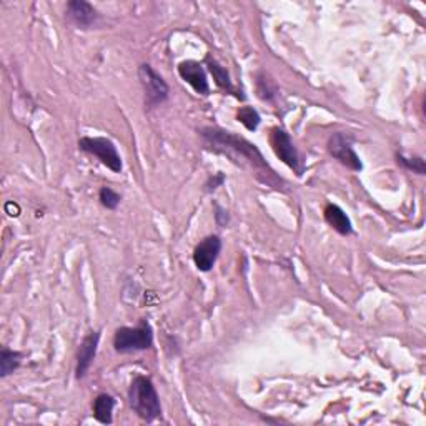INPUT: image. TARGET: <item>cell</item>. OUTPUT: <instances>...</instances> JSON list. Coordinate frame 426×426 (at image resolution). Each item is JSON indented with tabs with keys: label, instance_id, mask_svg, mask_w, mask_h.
Segmentation results:
<instances>
[{
	"label": "cell",
	"instance_id": "obj_1",
	"mask_svg": "<svg viewBox=\"0 0 426 426\" xmlns=\"http://www.w3.org/2000/svg\"><path fill=\"white\" fill-rule=\"evenodd\" d=\"M202 138L205 140L207 147L213 152L229 155V157L240 165V158L245 160V165H250L255 170V175L261 180L270 183L275 178L272 168L266 165L258 148L253 143L246 142L245 138L236 137L231 132H225L220 129H202Z\"/></svg>",
	"mask_w": 426,
	"mask_h": 426
},
{
	"label": "cell",
	"instance_id": "obj_2",
	"mask_svg": "<svg viewBox=\"0 0 426 426\" xmlns=\"http://www.w3.org/2000/svg\"><path fill=\"white\" fill-rule=\"evenodd\" d=\"M129 403L135 413L148 423L162 415V405H160L157 390H155L152 380L143 375L135 376L130 385Z\"/></svg>",
	"mask_w": 426,
	"mask_h": 426
},
{
	"label": "cell",
	"instance_id": "obj_3",
	"mask_svg": "<svg viewBox=\"0 0 426 426\" xmlns=\"http://www.w3.org/2000/svg\"><path fill=\"white\" fill-rule=\"evenodd\" d=\"M153 343L152 327L147 320H142L138 327H122L115 332L114 346L119 353H132L148 350Z\"/></svg>",
	"mask_w": 426,
	"mask_h": 426
},
{
	"label": "cell",
	"instance_id": "obj_4",
	"mask_svg": "<svg viewBox=\"0 0 426 426\" xmlns=\"http://www.w3.org/2000/svg\"><path fill=\"white\" fill-rule=\"evenodd\" d=\"M79 148L82 152L94 155L114 173L122 172V158L112 140L105 137H84L79 140Z\"/></svg>",
	"mask_w": 426,
	"mask_h": 426
},
{
	"label": "cell",
	"instance_id": "obj_5",
	"mask_svg": "<svg viewBox=\"0 0 426 426\" xmlns=\"http://www.w3.org/2000/svg\"><path fill=\"white\" fill-rule=\"evenodd\" d=\"M138 79H140V84L143 87L145 102H147L148 106L160 105L162 102H165L168 99L170 89H168L167 82L163 80V77L157 74V72H155L148 64H143L138 67Z\"/></svg>",
	"mask_w": 426,
	"mask_h": 426
},
{
	"label": "cell",
	"instance_id": "obj_6",
	"mask_svg": "<svg viewBox=\"0 0 426 426\" xmlns=\"http://www.w3.org/2000/svg\"><path fill=\"white\" fill-rule=\"evenodd\" d=\"M270 145H272L275 155L282 160L285 165H288L293 172H297V175H302L303 167L302 162H300L298 152L295 148L290 135L283 129L275 127L270 130Z\"/></svg>",
	"mask_w": 426,
	"mask_h": 426
},
{
	"label": "cell",
	"instance_id": "obj_7",
	"mask_svg": "<svg viewBox=\"0 0 426 426\" xmlns=\"http://www.w3.org/2000/svg\"><path fill=\"white\" fill-rule=\"evenodd\" d=\"M328 152L332 153V157H335L338 162L350 168L353 172H360L363 168V163L360 157H358L355 150H353L351 137L346 133H333L330 140H328Z\"/></svg>",
	"mask_w": 426,
	"mask_h": 426
},
{
	"label": "cell",
	"instance_id": "obj_8",
	"mask_svg": "<svg viewBox=\"0 0 426 426\" xmlns=\"http://www.w3.org/2000/svg\"><path fill=\"white\" fill-rule=\"evenodd\" d=\"M222 251L220 236L210 235L203 239L193 250V261L200 272H210Z\"/></svg>",
	"mask_w": 426,
	"mask_h": 426
},
{
	"label": "cell",
	"instance_id": "obj_9",
	"mask_svg": "<svg viewBox=\"0 0 426 426\" xmlns=\"http://www.w3.org/2000/svg\"><path fill=\"white\" fill-rule=\"evenodd\" d=\"M178 75H180L198 95H208V92H210V85H208L205 69H203L200 62H195V60L180 62V64H178Z\"/></svg>",
	"mask_w": 426,
	"mask_h": 426
},
{
	"label": "cell",
	"instance_id": "obj_10",
	"mask_svg": "<svg viewBox=\"0 0 426 426\" xmlns=\"http://www.w3.org/2000/svg\"><path fill=\"white\" fill-rule=\"evenodd\" d=\"M99 342H100V333L99 332H92L90 335H87L82 342L79 355H77V378H84L85 373L89 371V368L92 366V363L95 360L97 355V348H99Z\"/></svg>",
	"mask_w": 426,
	"mask_h": 426
},
{
	"label": "cell",
	"instance_id": "obj_11",
	"mask_svg": "<svg viewBox=\"0 0 426 426\" xmlns=\"http://www.w3.org/2000/svg\"><path fill=\"white\" fill-rule=\"evenodd\" d=\"M67 16L77 27H90L95 22L97 12L92 4L84 2V0H72L67 6Z\"/></svg>",
	"mask_w": 426,
	"mask_h": 426
},
{
	"label": "cell",
	"instance_id": "obj_12",
	"mask_svg": "<svg viewBox=\"0 0 426 426\" xmlns=\"http://www.w3.org/2000/svg\"><path fill=\"white\" fill-rule=\"evenodd\" d=\"M325 220H327V224L330 225L333 230L338 231L340 235H351V231H353L351 222H350V219H348L346 213L343 212L338 205H333V203H330V205L325 207Z\"/></svg>",
	"mask_w": 426,
	"mask_h": 426
},
{
	"label": "cell",
	"instance_id": "obj_13",
	"mask_svg": "<svg viewBox=\"0 0 426 426\" xmlns=\"http://www.w3.org/2000/svg\"><path fill=\"white\" fill-rule=\"evenodd\" d=\"M115 408V400L114 396L102 393L95 398L94 401V416L97 421L104 425H110L112 423V413Z\"/></svg>",
	"mask_w": 426,
	"mask_h": 426
},
{
	"label": "cell",
	"instance_id": "obj_14",
	"mask_svg": "<svg viewBox=\"0 0 426 426\" xmlns=\"http://www.w3.org/2000/svg\"><path fill=\"white\" fill-rule=\"evenodd\" d=\"M22 358L23 355L21 351H13V350H9V348H4V350L0 351V376L6 378V376L16 371L17 368L21 366Z\"/></svg>",
	"mask_w": 426,
	"mask_h": 426
},
{
	"label": "cell",
	"instance_id": "obj_15",
	"mask_svg": "<svg viewBox=\"0 0 426 426\" xmlns=\"http://www.w3.org/2000/svg\"><path fill=\"white\" fill-rule=\"evenodd\" d=\"M207 62V67L210 69L212 75H213V80H215V84L220 87V89L224 90H229V92H234V85H231V80H230V75L229 72H226L224 67H222L219 62H217L215 59H212L210 55L207 57L205 59Z\"/></svg>",
	"mask_w": 426,
	"mask_h": 426
},
{
	"label": "cell",
	"instance_id": "obj_16",
	"mask_svg": "<svg viewBox=\"0 0 426 426\" xmlns=\"http://www.w3.org/2000/svg\"><path fill=\"white\" fill-rule=\"evenodd\" d=\"M236 119H239V122L244 124L246 130H250V132H253V130L258 129V125L261 122L258 112H256L255 109H251V106H241L239 114H236Z\"/></svg>",
	"mask_w": 426,
	"mask_h": 426
},
{
	"label": "cell",
	"instance_id": "obj_17",
	"mask_svg": "<svg viewBox=\"0 0 426 426\" xmlns=\"http://www.w3.org/2000/svg\"><path fill=\"white\" fill-rule=\"evenodd\" d=\"M256 92H258L260 99L272 100L277 95V87L270 79H266L265 74H260L256 77Z\"/></svg>",
	"mask_w": 426,
	"mask_h": 426
},
{
	"label": "cell",
	"instance_id": "obj_18",
	"mask_svg": "<svg viewBox=\"0 0 426 426\" xmlns=\"http://www.w3.org/2000/svg\"><path fill=\"white\" fill-rule=\"evenodd\" d=\"M99 200L105 208H109V210H115L120 203V195L117 192H114L112 188L104 187L99 193Z\"/></svg>",
	"mask_w": 426,
	"mask_h": 426
},
{
	"label": "cell",
	"instance_id": "obj_19",
	"mask_svg": "<svg viewBox=\"0 0 426 426\" xmlns=\"http://www.w3.org/2000/svg\"><path fill=\"white\" fill-rule=\"evenodd\" d=\"M398 163H401L405 168H408V170H413L415 173H418V175H425V172H426L425 160L421 157L406 158L405 155H398Z\"/></svg>",
	"mask_w": 426,
	"mask_h": 426
},
{
	"label": "cell",
	"instance_id": "obj_20",
	"mask_svg": "<svg viewBox=\"0 0 426 426\" xmlns=\"http://www.w3.org/2000/svg\"><path fill=\"white\" fill-rule=\"evenodd\" d=\"M224 182H225L224 173H215V175L208 178V182H207V185H205V187H207V190L210 192V190H215L217 187H220Z\"/></svg>",
	"mask_w": 426,
	"mask_h": 426
},
{
	"label": "cell",
	"instance_id": "obj_21",
	"mask_svg": "<svg viewBox=\"0 0 426 426\" xmlns=\"http://www.w3.org/2000/svg\"><path fill=\"white\" fill-rule=\"evenodd\" d=\"M6 212H7L11 217H18V213H21V208H18L17 203L9 202V203H6Z\"/></svg>",
	"mask_w": 426,
	"mask_h": 426
}]
</instances>
